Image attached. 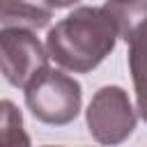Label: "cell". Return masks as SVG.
<instances>
[{
    "instance_id": "cell-5",
    "label": "cell",
    "mask_w": 147,
    "mask_h": 147,
    "mask_svg": "<svg viewBox=\"0 0 147 147\" xmlns=\"http://www.w3.org/2000/svg\"><path fill=\"white\" fill-rule=\"evenodd\" d=\"M51 55L46 44L39 41L34 30L28 28H2L0 32V62L2 76L9 85L25 90L37 74L48 64Z\"/></svg>"
},
{
    "instance_id": "cell-4",
    "label": "cell",
    "mask_w": 147,
    "mask_h": 147,
    "mask_svg": "<svg viewBox=\"0 0 147 147\" xmlns=\"http://www.w3.org/2000/svg\"><path fill=\"white\" fill-rule=\"evenodd\" d=\"M119 23V39L129 46V71L136 92L138 115L147 122V0H133L129 5H108Z\"/></svg>"
},
{
    "instance_id": "cell-3",
    "label": "cell",
    "mask_w": 147,
    "mask_h": 147,
    "mask_svg": "<svg viewBox=\"0 0 147 147\" xmlns=\"http://www.w3.org/2000/svg\"><path fill=\"white\" fill-rule=\"evenodd\" d=\"M90 136L106 147L122 145L131 138L138 124V108H133L129 92L119 85H103L94 92L85 110Z\"/></svg>"
},
{
    "instance_id": "cell-8",
    "label": "cell",
    "mask_w": 147,
    "mask_h": 147,
    "mask_svg": "<svg viewBox=\"0 0 147 147\" xmlns=\"http://www.w3.org/2000/svg\"><path fill=\"white\" fill-rule=\"evenodd\" d=\"M76 2H80V0H46V5H48V7H53V9H64V7H74Z\"/></svg>"
},
{
    "instance_id": "cell-2",
    "label": "cell",
    "mask_w": 147,
    "mask_h": 147,
    "mask_svg": "<svg viewBox=\"0 0 147 147\" xmlns=\"http://www.w3.org/2000/svg\"><path fill=\"white\" fill-rule=\"evenodd\" d=\"M25 106L41 124H71L83 106L80 83L60 69L46 67L25 87Z\"/></svg>"
},
{
    "instance_id": "cell-9",
    "label": "cell",
    "mask_w": 147,
    "mask_h": 147,
    "mask_svg": "<svg viewBox=\"0 0 147 147\" xmlns=\"http://www.w3.org/2000/svg\"><path fill=\"white\" fill-rule=\"evenodd\" d=\"M133 0H108V5H129Z\"/></svg>"
},
{
    "instance_id": "cell-10",
    "label": "cell",
    "mask_w": 147,
    "mask_h": 147,
    "mask_svg": "<svg viewBox=\"0 0 147 147\" xmlns=\"http://www.w3.org/2000/svg\"><path fill=\"white\" fill-rule=\"evenodd\" d=\"M44 147H62V145H44Z\"/></svg>"
},
{
    "instance_id": "cell-6",
    "label": "cell",
    "mask_w": 147,
    "mask_h": 147,
    "mask_svg": "<svg viewBox=\"0 0 147 147\" xmlns=\"http://www.w3.org/2000/svg\"><path fill=\"white\" fill-rule=\"evenodd\" d=\"M53 7L46 0H2V28L41 30L51 23Z\"/></svg>"
},
{
    "instance_id": "cell-1",
    "label": "cell",
    "mask_w": 147,
    "mask_h": 147,
    "mask_svg": "<svg viewBox=\"0 0 147 147\" xmlns=\"http://www.w3.org/2000/svg\"><path fill=\"white\" fill-rule=\"evenodd\" d=\"M119 39V23L108 5L76 7L57 21L46 34L51 60L67 71L87 74L96 69L115 48Z\"/></svg>"
},
{
    "instance_id": "cell-7",
    "label": "cell",
    "mask_w": 147,
    "mask_h": 147,
    "mask_svg": "<svg viewBox=\"0 0 147 147\" xmlns=\"http://www.w3.org/2000/svg\"><path fill=\"white\" fill-rule=\"evenodd\" d=\"M0 110H2V147H32L30 136L25 133L23 126L21 110L9 99L0 103Z\"/></svg>"
}]
</instances>
